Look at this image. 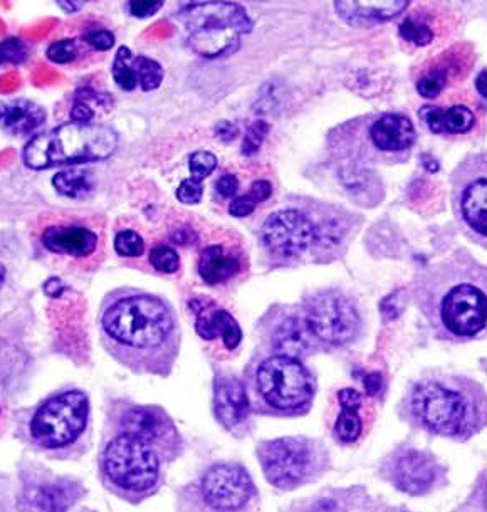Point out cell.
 I'll use <instances>...</instances> for the list:
<instances>
[{
  "label": "cell",
  "instance_id": "6da1fadb",
  "mask_svg": "<svg viewBox=\"0 0 487 512\" xmlns=\"http://www.w3.org/2000/svg\"><path fill=\"white\" fill-rule=\"evenodd\" d=\"M414 298L437 340L471 343L487 336V266L466 247L424 267Z\"/></svg>",
  "mask_w": 487,
  "mask_h": 512
},
{
  "label": "cell",
  "instance_id": "7a4b0ae2",
  "mask_svg": "<svg viewBox=\"0 0 487 512\" xmlns=\"http://www.w3.org/2000/svg\"><path fill=\"white\" fill-rule=\"evenodd\" d=\"M402 417L415 429L464 444L487 427V392L474 378L434 371L405 393Z\"/></svg>",
  "mask_w": 487,
  "mask_h": 512
},
{
  "label": "cell",
  "instance_id": "3957f363",
  "mask_svg": "<svg viewBox=\"0 0 487 512\" xmlns=\"http://www.w3.org/2000/svg\"><path fill=\"white\" fill-rule=\"evenodd\" d=\"M106 338L126 351L152 358L158 373H168L179 355V319L172 306L152 294H128L103 311Z\"/></svg>",
  "mask_w": 487,
  "mask_h": 512
},
{
  "label": "cell",
  "instance_id": "277c9868",
  "mask_svg": "<svg viewBox=\"0 0 487 512\" xmlns=\"http://www.w3.org/2000/svg\"><path fill=\"white\" fill-rule=\"evenodd\" d=\"M415 143L414 123L402 113L360 116L330 135V148L335 157L345 160V165L358 168L407 162Z\"/></svg>",
  "mask_w": 487,
  "mask_h": 512
},
{
  "label": "cell",
  "instance_id": "5b68a950",
  "mask_svg": "<svg viewBox=\"0 0 487 512\" xmlns=\"http://www.w3.org/2000/svg\"><path fill=\"white\" fill-rule=\"evenodd\" d=\"M315 393V378L299 358L273 355L257 366L247 395L259 415L289 418L308 413Z\"/></svg>",
  "mask_w": 487,
  "mask_h": 512
},
{
  "label": "cell",
  "instance_id": "8992f818",
  "mask_svg": "<svg viewBox=\"0 0 487 512\" xmlns=\"http://www.w3.org/2000/svg\"><path fill=\"white\" fill-rule=\"evenodd\" d=\"M116 147L118 136L110 126L71 121L34 136L24 150V162L32 170L100 162L110 158Z\"/></svg>",
  "mask_w": 487,
  "mask_h": 512
},
{
  "label": "cell",
  "instance_id": "52a82bcc",
  "mask_svg": "<svg viewBox=\"0 0 487 512\" xmlns=\"http://www.w3.org/2000/svg\"><path fill=\"white\" fill-rule=\"evenodd\" d=\"M177 17L184 24L190 49L207 59L236 53L242 36L252 31V21L244 7L232 2L190 4L182 7Z\"/></svg>",
  "mask_w": 487,
  "mask_h": 512
},
{
  "label": "cell",
  "instance_id": "ba28073f",
  "mask_svg": "<svg viewBox=\"0 0 487 512\" xmlns=\"http://www.w3.org/2000/svg\"><path fill=\"white\" fill-rule=\"evenodd\" d=\"M257 455L268 482L284 491L315 481L328 464V454L323 445L303 437L262 442Z\"/></svg>",
  "mask_w": 487,
  "mask_h": 512
},
{
  "label": "cell",
  "instance_id": "9c48e42d",
  "mask_svg": "<svg viewBox=\"0 0 487 512\" xmlns=\"http://www.w3.org/2000/svg\"><path fill=\"white\" fill-rule=\"evenodd\" d=\"M451 204L462 234L487 251V152L467 153L451 173Z\"/></svg>",
  "mask_w": 487,
  "mask_h": 512
},
{
  "label": "cell",
  "instance_id": "30bf717a",
  "mask_svg": "<svg viewBox=\"0 0 487 512\" xmlns=\"http://www.w3.org/2000/svg\"><path fill=\"white\" fill-rule=\"evenodd\" d=\"M103 472L111 486L128 494H148L160 481V459L152 445L116 435L103 452Z\"/></svg>",
  "mask_w": 487,
  "mask_h": 512
},
{
  "label": "cell",
  "instance_id": "8fae6325",
  "mask_svg": "<svg viewBox=\"0 0 487 512\" xmlns=\"http://www.w3.org/2000/svg\"><path fill=\"white\" fill-rule=\"evenodd\" d=\"M303 316L315 340L331 348L350 345L362 333L357 304L338 289H323L306 299Z\"/></svg>",
  "mask_w": 487,
  "mask_h": 512
},
{
  "label": "cell",
  "instance_id": "7c38bea8",
  "mask_svg": "<svg viewBox=\"0 0 487 512\" xmlns=\"http://www.w3.org/2000/svg\"><path fill=\"white\" fill-rule=\"evenodd\" d=\"M90 417V403L83 392L61 393L42 405L32 418L31 434L46 449H63L83 435Z\"/></svg>",
  "mask_w": 487,
  "mask_h": 512
},
{
  "label": "cell",
  "instance_id": "4fadbf2b",
  "mask_svg": "<svg viewBox=\"0 0 487 512\" xmlns=\"http://www.w3.org/2000/svg\"><path fill=\"white\" fill-rule=\"evenodd\" d=\"M380 474L397 491L409 496H429L447 484V469L427 450L402 445L385 457Z\"/></svg>",
  "mask_w": 487,
  "mask_h": 512
},
{
  "label": "cell",
  "instance_id": "5bb4252c",
  "mask_svg": "<svg viewBox=\"0 0 487 512\" xmlns=\"http://www.w3.org/2000/svg\"><path fill=\"white\" fill-rule=\"evenodd\" d=\"M200 494L207 506L217 511H239L254 496V484L246 469L239 465L220 464L205 472Z\"/></svg>",
  "mask_w": 487,
  "mask_h": 512
},
{
  "label": "cell",
  "instance_id": "9a60e30c",
  "mask_svg": "<svg viewBox=\"0 0 487 512\" xmlns=\"http://www.w3.org/2000/svg\"><path fill=\"white\" fill-rule=\"evenodd\" d=\"M121 434L130 435L148 445L165 444L179 449V432L167 413L157 407H131L120 418ZM155 449V447H153Z\"/></svg>",
  "mask_w": 487,
  "mask_h": 512
},
{
  "label": "cell",
  "instance_id": "2e32d148",
  "mask_svg": "<svg viewBox=\"0 0 487 512\" xmlns=\"http://www.w3.org/2000/svg\"><path fill=\"white\" fill-rule=\"evenodd\" d=\"M214 405L215 415L227 430L241 432L246 429L251 400L244 383L234 377L215 378Z\"/></svg>",
  "mask_w": 487,
  "mask_h": 512
},
{
  "label": "cell",
  "instance_id": "e0dca14e",
  "mask_svg": "<svg viewBox=\"0 0 487 512\" xmlns=\"http://www.w3.org/2000/svg\"><path fill=\"white\" fill-rule=\"evenodd\" d=\"M195 314H197L195 330L200 338L204 340L220 338L229 351H234L241 345V326L231 313H227L226 309L217 308L204 299L200 301V308H195Z\"/></svg>",
  "mask_w": 487,
  "mask_h": 512
},
{
  "label": "cell",
  "instance_id": "ac0fdd59",
  "mask_svg": "<svg viewBox=\"0 0 487 512\" xmlns=\"http://www.w3.org/2000/svg\"><path fill=\"white\" fill-rule=\"evenodd\" d=\"M42 244L59 256L88 257L98 247V236L79 225H56L44 230Z\"/></svg>",
  "mask_w": 487,
  "mask_h": 512
},
{
  "label": "cell",
  "instance_id": "d6986e66",
  "mask_svg": "<svg viewBox=\"0 0 487 512\" xmlns=\"http://www.w3.org/2000/svg\"><path fill=\"white\" fill-rule=\"evenodd\" d=\"M46 121V110L34 101L17 100L0 103V128L11 136H29Z\"/></svg>",
  "mask_w": 487,
  "mask_h": 512
},
{
  "label": "cell",
  "instance_id": "ffe728a7",
  "mask_svg": "<svg viewBox=\"0 0 487 512\" xmlns=\"http://www.w3.org/2000/svg\"><path fill=\"white\" fill-rule=\"evenodd\" d=\"M409 2H387V4H358V2H336L338 16L353 27H372L392 21L407 11Z\"/></svg>",
  "mask_w": 487,
  "mask_h": 512
},
{
  "label": "cell",
  "instance_id": "44dd1931",
  "mask_svg": "<svg viewBox=\"0 0 487 512\" xmlns=\"http://www.w3.org/2000/svg\"><path fill=\"white\" fill-rule=\"evenodd\" d=\"M420 118L434 135H466L476 125V115L467 106H424Z\"/></svg>",
  "mask_w": 487,
  "mask_h": 512
},
{
  "label": "cell",
  "instance_id": "7402d4cb",
  "mask_svg": "<svg viewBox=\"0 0 487 512\" xmlns=\"http://www.w3.org/2000/svg\"><path fill=\"white\" fill-rule=\"evenodd\" d=\"M273 346L278 350V355L299 356L306 355L309 348L315 343V336L311 335L303 314L288 316L276 326L274 330Z\"/></svg>",
  "mask_w": 487,
  "mask_h": 512
},
{
  "label": "cell",
  "instance_id": "603a6c76",
  "mask_svg": "<svg viewBox=\"0 0 487 512\" xmlns=\"http://www.w3.org/2000/svg\"><path fill=\"white\" fill-rule=\"evenodd\" d=\"M241 271V257L234 252H227L224 247H205L199 259V274L202 281L209 286L227 283Z\"/></svg>",
  "mask_w": 487,
  "mask_h": 512
},
{
  "label": "cell",
  "instance_id": "cb8c5ba5",
  "mask_svg": "<svg viewBox=\"0 0 487 512\" xmlns=\"http://www.w3.org/2000/svg\"><path fill=\"white\" fill-rule=\"evenodd\" d=\"M341 413L335 422V437L341 444H355L363 432L362 417L358 410L362 408L363 398L357 390L345 388L338 393Z\"/></svg>",
  "mask_w": 487,
  "mask_h": 512
},
{
  "label": "cell",
  "instance_id": "d4e9b609",
  "mask_svg": "<svg viewBox=\"0 0 487 512\" xmlns=\"http://www.w3.org/2000/svg\"><path fill=\"white\" fill-rule=\"evenodd\" d=\"M271 195H273V185L268 180H257V182L252 183L249 194L232 200L231 205H229V214L232 217H237V219L247 217L256 210L257 205L266 202Z\"/></svg>",
  "mask_w": 487,
  "mask_h": 512
},
{
  "label": "cell",
  "instance_id": "484cf974",
  "mask_svg": "<svg viewBox=\"0 0 487 512\" xmlns=\"http://www.w3.org/2000/svg\"><path fill=\"white\" fill-rule=\"evenodd\" d=\"M53 185L59 194L69 197V199H81L91 192L90 175L83 170H76V168L56 173Z\"/></svg>",
  "mask_w": 487,
  "mask_h": 512
},
{
  "label": "cell",
  "instance_id": "4316f807",
  "mask_svg": "<svg viewBox=\"0 0 487 512\" xmlns=\"http://www.w3.org/2000/svg\"><path fill=\"white\" fill-rule=\"evenodd\" d=\"M133 58H135V54L131 53L126 46H121L116 53L115 61H113L111 74H113L118 88L123 91H133L138 86L137 73L133 68Z\"/></svg>",
  "mask_w": 487,
  "mask_h": 512
},
{
  "label": "cell",
  "instance_id": "83f0119b",
  "mask_svg": "<svg viewBox=\"0 0 487 512\" xmlns=\"http://www.w3.org/2000/svg\"><path fill=\"white\" fill-rule=\"evenodd\" d=\"M133 68L137 73L138 86L143 91H153L160 88L163 81V68L155 59L147 58V56H135L133 58Z\"/></svg>",
  "mask_w": 487,
  "mask_h": 512
},
{
  "label": "cell",
  "instance_id": "f1b7e54d",
  "mask_svg": "<svg viewBox=\"0 0 487 512\" xmlns=\"http://www.w3.org/2000/svg\"><path fill=\"white\" fill-rule=\"evenodd\" d=\"M106 95H98L93 89H83L76 95L73 110H71V121L74 123H93L95 120V106H100L106 100Z\"/></svg>",
  "mask_w": 487,
  "mask_h": 512
},
{
  "label": "cell",
  "instance_id": "f546056e",
  "mask_svg": "<svg viewBox=\"0 0 487 512\" xmlns=\"http://www.w3.org/2000/svg\"><path fill=\"white\" fill-rule=\"evenodd\" d=\"M115 251L118 256L135 259L145 251V242L135 230H121L115 237Z\"/></svg>",
  "mask_w": 487,
  "mask_h": 512
},
{
  "label": "cell",
  "instance_id": "4dcf8cb0",
  "mask_svg": "<svg viewBox=\"0 0 487 512\" xmlns=\"http://www.w3.org/2000/svg\"><path fill=\"white\" fill-rule=\"evenodd\" d=\"M150 264L158 272L173 274V272L179 271L180 257L172 247L158 246L150 252Z\"/></svg>",
  "mask_w": 487,
  "mask_h": 512
},
{
  "label": "cell",
  "instance_id": "1f68e13d",
  "mask_svg": "<svg viewBox=\"0 0 487 512\" xmlns=\"http://www.w3.org/2000/svg\"><path fill=\"white\" fill-rule=\"evenodd\" d=\"M269 125L266 121H256L247 128L246 136H244V142H242V155L246 157H252L254 153L259 152L264 138L268 136Z\"/></svg>",
  "mask_w": 487,
  "mask_h": 512
},
{
  "label": "cell",
  "instance_id": "d6a6232c",
  "mask_svg": "<svg viewBox=\"0 0 487 512\" xmlns=\"http://www.w3.org/2000/svg\"><path fill=\"white\" fill-rule=\"evenodd\" d=\"M46 56L54 64L73 63L74 59L78 58V44L74 39L53 42L46 51Z\"/></svg>",
  "mask_w": 487,
  "mask_h": 512
},
{
  "label": "cell",
  "instance_id": "836d02e7",
  "mask_svg": "<svg viewBox=\"0 0 487 512\" xmlns=\"http://www.w3.org/2000/svg\"><path fill=\"white\" fill-rule=\"evenodd\" d=\"M400 36L404 37L405 41L414 42L417 46H427L432 41L434 34L422 22H417L415 19H407L400 26Z\"/></svg>",
  "mask_w": 487,
  "mask_h": 512
},
{
  "label": "cell",
  "instance_id": "e575fe53",
  "mask_svg": "<svg viewBox=\"0 0 487 512\" xmlns=\"http://www.w3.org/2000/svg\"><path fill=\"white\" fill-rule=\"evenodd\" d=\"M217 157L210 152H195L190 157L189 168L192 178L202 182L205 177H209L210 173L217 168Z\"/></svg>",
  "mask_w": 487,
  "mask_h": 512
},
{
  "label": "cell",
  "instance_id": "d590c367",
  "mask_svg": "<svg viewBox=\"0 0 487 512\" xmlns=\"http://www.w3.org/2000/svg\"><path fill=\"white\" fill-rule=\"evenodd\" d=\"M26 44L17 39L9 37L6 41H0V66L2 64H21L26 59Z\"/></svg>",
  "mask_w": 487,
  "mask_h": 512
},
{
  "label": "cell",
  "instance_id": "8d00e7d4",
  "mask_svg": "<svg viewBox=\"0 0 487 512\" xmlns=\"http://www.w3.org/2000/svg\"><path fill=\"white\" fill-rule=\"evenodd\" d=\"M202 195H204L202 182L195 180V178H187V180L180 183V187L177 189V199L185 205L199 204Z\"/></svg>",
  "mask_w": 487,
  "mask_h": 512
},
{
  "label": "cell",
  "instance_id": "74e56055",
  "mask_svg": "<svg viewBox=\"0 0 487 512\" xmlns=\"http://www.w3.org/2000/svg\"><path fill=\"white\" fill-rule=\"evenodd\" d=\"M446 86V79L439 73L429 74L417 83V91L424 98H435L440 95V91Z\"/></svg>",
  "mask_w": 487,
  "mask_h": 512
},
{
  "label": "cell",
  "instance_id": "f35d334b",
  "mask_svg": "<svg viewBox=\"0 0 487 512\" xmlns=\"http://www.w3.org/2000/svg\"><path fill=\"white\" fill-rule=\"evenodd\" d=\"M83 39L96 51H110L115 46V36L110 31H106V29L86 32Z\"/></svg>",
  "mask_w": 487,
  "mask_h": 512
},
{
  "label": "cell",
  "instance_id": "ab89813d",
  "mask_svg": "<svg viewBox=\"0 0 487 512\" xmlns=\"http://www.w3.org/2000/svg\"><path fill=\"white\" fill-rule=\"evenodd\" d=\"M163 7L162 0H155V2H150V0H142V2H128V12H130L131 16L138 17V19H145V17H152L157 14L160 9Z\"/></svg>",
  "mask_w": 487,
  "mask_h": 512
},
{
  "label": "cell",
  "instance_id": "60d3db41",
  "mask_svg": "<svg viewBox=\"0 0 487 512\" xmlns=\"http://www.w3.org/2000/svg\"><path fill=\"white\" fill-rule=\"evenodd\" d=\"M215 189L222 199H231L239 190V180L234 175H222L215 183Z\"/></svg>",
  "mask_w": 487,
  "mask_h": 512
},
{
  "label": "cell",
  "instance_id": "b9f144b4",
  "mask_svg": "<svg viewBox=\"0 0 487 512\" xmlns=\"http://www.w3.org/2000/svg\"><path fill=\"white\" fill-rule=\"evenodd\" d=\"M469 502H472V507H474V509L487 511V476H484L481 484L476 487V491L472 492Z\"/></svg>",
  "mask_w": 487,
  "mask_h": 512
},
{
  "label": "cell",
  "instance_id": "7bdbcfd3",
  "mask_svg": "<svg viewBox=\"0 0 487 512\" xmlns=\"http://www.w3.org/2000/svg\"><path fill=\"white\" fill-rule=\"evenodd\" d=\"M237 133H239L237 126L229 121H220L219 125L215 126V135L219 136L222 142H231L236 138Z\"/></svg>",
  "mask_w": 487,
  "mask_h": 512
},
{
  "label": "cell",
  "instance_id": "ee69618b",
  "mask_svg": "<svg viewBox=\"0 0 487 512\" xmlns=\"http://www.w3.org/2000/svg\"><path fill=\"white\" fill-rule=\"evenodd\" d=\"M44 293L48 294L49 298H61L64 293V284L58 277H51L44 284Z\"/></svg>",
  "mask_w": 487,
  "mask_h": 512
},
{
  "label": "cell",
  "instance_id": "f6af8a7d",
  "mask_svg": "<svg viewBox=\"0 0 487 512\" xmlns=\"http://www.w3.org/2000/svg\"><path fill=\"white\" fill-rule=\"evenodd\" d=\"M476 89L479 91V95L487 98V69L477 76Z\"/></svg>",
  "mask_w": 487,
  "mask_h": 512
},
{
  "label": "cell",
  "instance_id": "bcb514c9",
  "mask_svg": "<svg viewBox=\"0 0 487 512\" xmlns=\"http://www.w3.org/2000/svg\"><path fill=\"white\" fill-rule=\"evenodd\" d=\"M58 6L61 7L64 12H68V14H73V12L81 9L79 2H66V0H59Z\"/></svg>",
  "mask_w": 487,
  "mask_h": 512
},
{
  "label": "cell",
  "instance_id": "7dc6e473",
  "mask_svg": "<svg viewBox=\"0 0 487 512\" xmlns=\"http://www.w3.org/2000/svg\"><path fill=\"white\" fill-rule=\"evenodd\" d=\"M2 284H4V269L0 266V288H2Z\"/></svg>",
  "mask_w": 487,
  "mask_h": 512
}]
</instances>
